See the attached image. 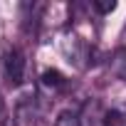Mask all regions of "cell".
<instances>
[{"instance_id": "obj_1", "label": "cell", "mask_w": 126, "mask_h": 126, "mask_svg": "<svg viewBox=\"0 0 126 126\" xmlns=\"http://www.w3.org/2000/svg\"><path fill=\"white\" fill-rule=\"evenodd\" d=\"M3 67H5V77L10 84H22L25 79V54L17 47H8L5 57H3Z\"/></svg>"}, {"instance_id": "obj_2", "label": "cell", "mask_w": 126, "mask_h": 126, "mask_svg": "<svg viewBox=\"0 0 126 126\" xmlns=\"http://www.w3.org/2000/svg\"><path fill=\"white\" fill-rule=\"evenodd\" d=\"M54 126H82V119L74 114V111H62L59 116H57V121H54Z\"/></svg>"}, {"instance_id": "obj_4", "label": "cell", "mask_w": 126, "mask_h": 126, "mask_svg": "<svg viewBox=\"0 0 126 126\" xmlns=\"http://www.w3.org/2000/svg\"><path fill=\"white\" fill-rule=\"evenodd\" d=\"M94 10H99V13H111V10H116V3H114V0H104V3H94Z\"/></svg>"}, {"instance_id": "obj_3", "label": "cell", "mask_w": 126, "mask_h": 126, "mask_svg": "<svg viewBox=\"0 0 126 126\" xmlns=\"http://www.w3.org/2000/svg\"><path fill=\"white\" fill-rule=\"evenodd\" d=\"M42 84L45 87H62V84H64V77H62L57 69H47L42 74Z\"/></svg>"}, {"instance_id": "obj_5", "label": "cell", "mask_w": 126, "mask_h": 126, "mask_svg": "<svg viewBox=\"0 0 126 126\" xmlns=\"http://www.w3.org/2000/svg\"><path fill=\"white\" fill-rule=\"evenodd\" d=\"M0 126H10V114H8V106L0 96Z\"/></svg>"}]
</instances>
